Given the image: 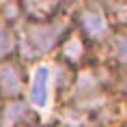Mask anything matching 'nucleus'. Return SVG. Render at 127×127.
Instances as JSON below:
<instances>
[{
  "mask_svg": "<svg viewBox=\"0 0 127 127\" xmlns=\"http://www.w3.org/2000/svg\"><path fill=\"white\" fill-rule=\"evenodd\" d=\"M17 56V28L13 22L0 15V60Z\"/></svg>",
  "mask_w": 127,
  "mask_h": 127,
  "instance_id": "nucleus-11",
  "label": "nucleus"
},
{
  "mask_svg": "<svg viewBox=\"0 0 127 127\" xmlns=\"http://www.w3.org/2000/svg\"><path fill=\"white\" fill-rule=\"evenodd\" d=\"M119 2H127V0H119Z\"/></svg>",
  "mask_w": 127,
  "mask_h": 127,
  "instance_id": "nucleus-14",
  "label": "nucleus"
},
{
  "mask_svg": "<svg viewBox=\"0 0 127 127\" xmlns=\"http://www.w3.org/2000/svg\"><path fill=\"white\" fill-rule=\"evenodd\" d=\"M47 121H52L54 127H101L93 114L69 106H56L52 114L47 116Z\"/></svg>",
  "mask_w": 127,
  "mask_h": 127,
  "instance_id": "nucleus-10",
  "label": "nucleus"
},
{
  "mask_svg": "<svg viewBox=\"0 0 127 127\" xmlns=\"http://www.w3.org/2000/svg\"><path fill=\"white\" fill-rule=\"evenodd\" d=\"M65 13L71 17L73 28L93 47L95 56L114 34V28L99 0H65Z\"/></svg>",
  "mask_w": 127,
  "mask_h": 127,
  "instance_id": "nucleus-3",
  "label": "nucleus"
},
{
  "mask_svg": "<svg viewBox=\"0 0 127 127\" xmlns=\"http://www.w3.org/2000/svg\"><path fill=\"white\" fill-rule=\"evenodd\" d=\"M112 99L116 97L110 93V65L93 60L91 65L73 71L67 91L60 95L56 106H69L97 116Z\"/></svg>",
  "mask_w": 127,
  "mask_h": 127,
  "instance_id": "nucleus-2",
  "label": "nucleus"
},
{
  "mask_svg": "<svg viewBox=\"0 0 127 127\" xmlns=\"http://www.w3.org/2000/svg\"><path fill=\"white\" fill-rule=\"evenodd\" d=\"M95 60L114 69H127V30H114L110 41L97 52Z\"/></svg>",
  "mask_w": 127,
  "mask_h": 127,
  "instance_id": "nucleus-9",
  "label": "nucleus"
},
{
  "mask_svg": "<svg viewBox=\"0 0 127 127\" xmlns=\"http://www.w3.org/2000/svg\"><path fill=\"white\" fill-rule=\"evenodd\" d=\"M26 101L41 119H47L56 108L58 91H56V69L52 58L28 67Z\"/></svg>",
  "mask_w": 127,
  "mask_h": 127,
  "instance_id": "nucleus-4",
  "label": "nucleus"
},
{
  "mask_svg": "<svg viewBox=\"0 0 127 127\" xmlns=\"http://www.w3.org/2000/svg\"><path fill=\"white\" fill-rule=\"evenodd\" d=\"M52 60H56L58 65L71 69V71H78V69L86 67L95 60V52L86 43V39L75 28H71L65 34V39L60 41V45L56 50V54L52 56Z\"/></svg>",
  "mask_w": 127,
  "mask_h": 127,
  "instance_id": "nucleus-5",
  "label": "nucleus"
},
{
  "mask_svg": "<svg viewBox=\"0 0 127 127\" xmlns=\"http://www.w3.org/2000/svg\"><path fill=\"white\" fill-rule=\"evenodd\" d=\"M39 119L41 116L30 108L26 97L0 103V127H28Z\"/></svg>",
  "mask_w": 127,
  "mask_h": 127,
  "instance_id": "nucleus-7",
  "label": "nucleus"
},
{
  "mask_svg": "<svg viewBox=\"0 0 127 127\" xmlns=\"http://www.w3.org/2000/svg\"><path fill=\"white\" fill-rule=\"evenodd\" d=\"M0 103H2V101H0Z\"/></svg>",
  "mask_w": 127,
  "mask_h": 127,
  "instance_id": "nucleus-15",
  "label": "nucleus"
},
{
  "mask_svg": "<svg viewBox=\"0 0 127 127\" xmlns=\"http://www.w3.org/2000/svg\"><path fill=\"white\" fill-rule=\"evenodd\" d=\"M103 127H127V121H114V123H108Z\"/></svg>",
  "mask_w": 127,
  "mask_h": 127,
  "instance_id": "nucleus-13",
  "label": "nucleus"
},
{
  "mask_svg": "<svg viewBox=\"0 0 127 127\" xmlns=\"http://www.w3.org/2000/svg\"><path fill=\"white\" fill-rule=\"evenodd\" d=\"M28 86V67L17 56L0 60V101L22 99L26 97Z\"/></svg>",
  "mask_w": 127,
  "mask_h": 127,
  "instance_id": "nucleus-6",
  "label": "nucleus"
},
{
  "mask_svg": "<svg viewBox=\"0 0 127 127\" xmlns=\"http://www.w3.org/2000/svg\"><path fill=\"white\" fill-rule=\"evenodd\" d=\"M17 58L30 67L56 54L60 41L73 28L71 17L65 11L45 22H17Z\"/></svg>",
  "mask_w": 127,
  "mask_h": 127,
  "instance_id": "nucleus-1",
  "label": "nucleus"
},
{
  "mask_svg": "<svg viewBox=\"0 0 127 127\" xmlns=\"http://www.w3.org/2000/svg\"><path fill=\"white\" fill-rule=\"evenodd\" d=\"M28 127H54V125H52V121H47V119H39V121H34L32 125H28Z\"/></svg>",
  "mask_w": 127,
  "mask_h": 127,
  "instance_id": "nucleus-12",
  "label": "nucleus"
},
{
  "mask_svg": "<svg viewBox=\"0 0 127 127\" xmlns=\"http://www.w3.org/2000/svg\"><path fill=\"white\" fill-rule=\"evenodd\" d=\"M65 11V0H17L20 22H45Z\"/></svg>",
  "mask_w": 127,
  "mask_h": 127,
  "instance_id": "nucleus-8",
  "label": "nucleus"
}]
</instances>
